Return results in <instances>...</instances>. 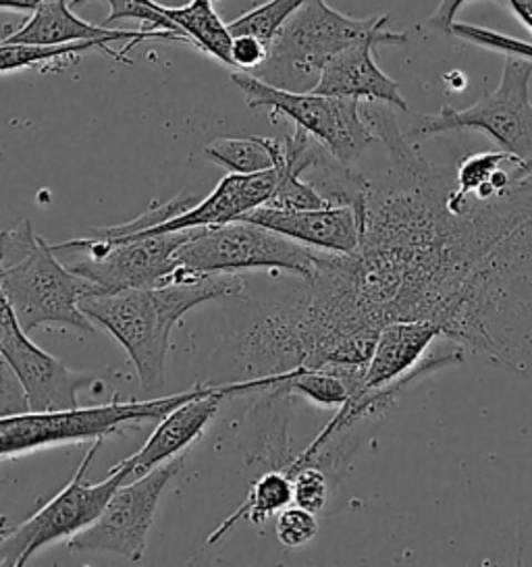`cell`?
I'll return each mask as SVG.
<instances>
[{"instance_id": "6da1fadb", "label": "cell", "mask_w": 532, "mask_h": 567, "mask_svg": "<svg viewBox=\"0 0 532 567\" xmlns=\"http://www.w3.org/2000/svg\"><path fill=\"white\" fill-rule=\"evenodd\" d=\"M244 291L246 281L237 272L187 275L149 289L92 293L83 298L82 310L127 351L142 389L152 393L165 384L173 327L200 303L239 298Z\"/></svg>"}, {"instance_id": "7a4b0ae2", "label": "cell", "mask_w": 532, "mask_h": 567, "mask_svg": "<svg viewBox=\"0 0 532 567\" xmlns=\"http://www.w3.org/2000/svg\"><path fill=\"white\" fill-rule=\"evenodd\" d=\"M0 289L25 333L42 324L94 331L82 300L102 289L66 267L28 218L0 234Z\"/></svg>"}, {"instance_id": "3957f363", "label": "cell", "mask_w": 532, "mask_h": 567, "mask_svg": "<svg viewBox=\"0 0 532 567\" xmlns=\"http://www.w3.org/2000/svg\"><path fill=\"white\" fill-rule=\"evenodd\" d=\"M387 21L389 16L349 18L325 0H304L273 38L265 65L249 75L279 90L313 92L332 56L354 42L370 38L379 47L408 44V34L391 32Z\"/></svg>"}, {"instance_id": "277c9868", "label": "cell", "mask_w": 532, "mask_h": 567, "mask_svg": "<svg viewBox=\"0 0 532 567\" xmlns=\"http://www.w3.org/2000/svg\"><path fill=\"white\" fill-rule=\"evenodd\" d=\"M208 384L200 383L190 391L171 398L146 401L113 400L102 405L57 410V412H25L19 416L0 417V460L17 457L32 451L49 450L66 443L96 441L106 436L158 422L183 401L204 393Z\"/></svg>"}, {"instance_id": "5b68a950", "label": "cell", "mask_w": 532, "mask_h": 567, "mask_svg": "<svg viewBox=\"0 0 532 567\" xmlns=\"http://www.w3.org/2000/svg\"><path fill=\"white\" fill-rule=\"evenodd\" d=\"M320 256L323 250L308 248L296 239L239 218L223 225L190 229V237L177 250L180 272L175 279L254 268L283 270L291 277H310L320 262Z\"/></svg>"}, {"instance_id": "8992f818", "label": "cell", "mask_w": 532, "mask_h": 567, "mask_svg": "<svg viewBox=\"0 0 532 567\" xmlns=\"http://www.w3.org/2000/svg\"><path fill=\"white\" fill-rule=\"evenodd\" d=\"M190 237L187 231L154 235L104 237L92 234L52 246L54 254L66 256V267L83 279L99 285L102 291L115 293L123 289H149L171 284L177 272V250Z\"/></svg>"}, {"instance_id": "52a82bcc", "label": "cell", "mask_w": 532, "mask_h": 567, "mask_svg": "<svg viewBox=\"0 0 532 567\" xmlns=\"http://www.w3.org/2000/svg\"><path fill=\"white\" fill-rule=\"evenodd\" d=\"M532 61L505 54L501 82L493 92H484L468 109L446 104L437 115H416L408 140H424L456 130H477L498 142L520 163L532 156Z\"/></svg>"}, {"instance_id": "ba28073f", "label": "cell", "mask_w": 532, "mask_h": 567, "mask_svg": "<svg viewBox=\"0 0 532 567\" xmlns=\"http://www.w3.org/2000/svg\"><path fill=\"white\" fill-rule=\"evenodd\" d=\"M232 82L246 94L248 106L268 109L270 118H289L344 165L354 167V163L379 142L362 115L360 101L318 92L279 90L244 71H233Z\"/></svg>"}, {"instance_id": "9c48e42d", "label": "cell", "mask_w": 532, "mask_h": 567, "mask_svg": "<svg viewBox=\"0 0 532 567\" xmlns=\"http://www.w3.org/2000/svg\"><path fill=\"white\" fill-rule=\"evenodd\" d=\"M102 441L104 439L92 441V447L85 451L71 483L57 497L42 505V509H38L23 524L9 528V533L0 540V566H25L38 550L82 533L100 516L116 488L132 478V462L125 460L109 472V478L85 484L83 476L96 457Z\"/></svg>"}, {"instance_id": "30bf717a", "label": "cell", "mask_w": 532, "mask_h": 567, "mask_svg": "<svg viewBox=\"0 0 532 567\" xmlns=\"http://www.w3.org/2000/svg\"><path fill=\"white\" fill-rule=\"evenodd\" d=\"M185 464L177 455L161 466L152 467L133 483H123L111 495L100 516L69 538V549L82 553H113L127 561H140L146 553L150 528L158 501Z\"/></svg>"}, {"instance_id": "8fae6325", "label": "cell", "mask_w": 532, "mask_h": 567, "mask_svg": "<svg viewBox=\"0 0 532 567\" xmlns=\"http://www.w3.org/2000/svg\"><path fill=\"white\" fill-rule=\"evenodd\" d=\"M0 353L23 384L30 412H57L80 408V391L94 389L99 379L61 364L49 351L38 348L21 329L13 310L0 318Z\"/></svg>"}, {"instance_id": "7c38bea8", "label": "cell", "mask_w": 532, "mask_h": 567, "mask_svg": "<svg viewBox=\"0 0 532 567\" xmlns=\"http://www.w3.org/2000/svg\"><path fill=\"white\" fill-rule=\"evenodd\" d=\"M437 339H443L441 329L429 320H396L385 324L366 364L360 389H379L412 374L429 377L434 370L464 362L460 346L432 353Z\"/></svg>"}, {"instance_id": "4fadbf2b", "label": "cell", "mask_w": 532, "mask_h": 567, "mask_svg": "<svg viewBox=\"0 0 532 567\" xmlns=\"http://www.w3.org/2000/svg\"><path fill=\"white\" fill-rule=\"evenodd\" d=\"M121 42L125 40L127 47L123 49L125 54L149 40L158 42H177L187 44L182 35L166 32V30H115L106 25H94L78 18L71 11L69 0H44L35 11L30 21L21 25L13 34L4 35L0 42L7 44H35V47H59V44H73V42Z\"/></svg>"}, {"instance_id": "5bb4252c", "label": "cell", "mask_w": 532, "mask_h": 567, "mask_svg": "<svg viewBox=\"0 0 532 567\" xmlns=\"http://www.w3.org/2000/svg\"><path fill=\"white\" fill-rule=\"evenodd\" d=\"M282 165L249 175L229 173L218 182L208 198L196 202L180 217L171 218L154 229L135 235L175 234L239 220L270 202L282 179Z\"/></svg>"}, {"instance_id": "9a60e30c", "label": "cell", "mask_w": 532, "mask_h": 567, "mask_svg": "<svg viewBox=\"0 0 532 567\" xmlns=\"http://www.w3.org/2000/svg\"><path fill=\"white\" fill-rule=\"evenodd\" d=\"M242 218L315 250L354 254L360 244V218L354 206H325L310 210L260 206Z\"/></svg>"}, {"instance_id": "2e32d148", "label": "cell", "mask_w": 532, "mask_h": 567, "mask_svg": "<svg viewBox=\"0 0 532 567\" xmlns=\"http://www.w3.org/2000/svg\"><path fill=\"white\" fill-rule=\"evenodd\" d=\"M232 398L227 384H208L204 393L192 400L183 401L171 410L163 420L156 422L154 433L150 434L144 447L127 457L132 462V478L161 466L168 460L182 455L183 451L198 441L204 429L213 422L221 401Z\"/></svg>"}, {"instance_id": "e0dca14e", "label": "cell", "mask_w": 532, "mask_h": 567, "mask_svg": "<svg viewBox=\"0 0 532 567\" xmlns=\"http://www.w3.org/2000/svg\"><path fill=\"white\" fill-rule=\"evenodd\" d=\"M377 47L379 44L375 40L366 38L332 56L313 92L360 102H382L408 113L410 106L401 96L398 82L391 80L375 61L372 51Z\"/></svg>"}, {"instance_id": "ac0fdd59", "label": "cell", "mask_w": 532, "mask_h": 567, "mask_svg": "<svg viewBox=\"0 0 532 567\" xmlns=\"http://www.w3.org/2000/svg\"><path fill=\"white\" fill-rule=\"evenodd\" d=\"M100 52L111 56L116 63L132 65L133 61L123 52L111 49L106 42H73V44H59V47H35V44H7L0 42V73H16L21 69H33L40 73L47 71H63L69 65H75L83 54Z\"/></svg>"}, {"instance_id": "d6986e66", "label": "cell", "mask_w": 532, "mask_h": 567, "mask_svg": "<svg viewBox=\"0 0 532 567\" xmlns=\"http://www.w3.org/2000/svg\"><path fill=\"white\" fill-rule=\"evenodd\" d=\"M213 2L215 0H190L183 7L161 4V11L182 30L192 47L232 68L233 35L227 23L218 18Z\"/></svg>"}, {"instance_id": "ffe728a7", "label": "cell", "mask_w": 532, "mask_h": 567, "mask_svg": "<svg viewBox=\"0 0 532 567\" xmlns=\"http://www.w3.org/2000/svg\"><path fill=\"white\" fill-rule=\"evenodd\" d=\"M291 503H294L291 476L285 470H266L249 486L248 499L244 501V505H239L232 516L208 536L206 545H216L218 540H223L244 519H248L252 524H265L268 517L279 514Z\"/></svg>"}, {"instance_id": "44dd1931", "label": "cell", "mask_w": 532, "mask_h": 567, "mask_svg": "<svg viewBox=\"0 0 532 567\" xmlns=\"http://www.w3.org/2000/svg\"><path fill=\"white\" fill-rule=\"evenodd\" d=\"M204 156L229 173H260L279 167L285 161V144L277 137H218L204 148Z\"/></svg>"}, {"instance_id": "7402d4cb", "label": "cell", "mask_w": 532, "mask_h": 567, "mask_svg": "<svg viewBox=\"0 0 532 567\" xmlns=\"http://www.w3.org/2000/svg\"><path fill=\"white\" fill-rule=\"evenodd\" d=\"M304 0H266L263 4L249 9L242 18L233 19L227 23L232 35H254L260 38L266 44L279 34L285 21L291 18Z\"/></svg>"}, {"instance_id": "603a6c76", "label": "cell", "mask_w": 532, "mask_h": 567, "mask_svg": "<svg viewBox=\"0 0 532 567\" xmlns=\"http://www.w3.org/2000/svg\"><path fill=\"white\" fill-rule=\"evenodd\" d=\"M505 163H520L510 152L491 151L477 152L462 158L456 167V196L466 198L481 189L482 185L489 184L491 177L498 173Z\"/></svg>"}, {"instance_id": "cb8c5ba5", "label": "cell", "mask_w": 532, "mask_h": 567, "mask_svg": "<svg viewBox=\"0 0 532 567\" xmlns=\"http://www.w3.org/2000/svg\"><path fill=\"white\" fill-rule=\"evenodd\" d=\"M194 204H196V196L180 194V196L163 202V204L154 202L144 215L133 218L130 223H123V225H116V227H104V229H92V234L104 235V237L144 234V231L154 229V227L163 225V223L171 220V218L180 217L187 208H192Z\"/></svg>"}, {"instance_id": "d4e9b609", "label": "cell", "mask_w": 532, "mask_h": 567, "mask_svg": "<svg viewBox=\"0 0 532 567\" xmlns=\"http://www.w3.org/2000/svg\"><path fill=\"white\" fill-rule=\"evenodd\" d=\"M294 484V503L313 512L323 514L331 497V478L318 466H301L289 474Z\"/></svg>"}, {"instance_id": "484cf974", "label": "cell", "mask_w": 532, "mask_h": 567, "mask_svg": "<svg viewBox=\"0 0 532 567\" xmlns=\"http://www.w3.org/2000/svg\"><path fill=\"white\" fill-rule=\"evenodd\" d=\"M275 534L285 549H299V547L308 545L318 534L316 514L299 507V505H294V507L287 505L279 512L277 524H275Z\"/></svg>"}, {"instance_id": "4316f807", "label": "cell", "mask_w": 532, "mask_h": 567, "mask_svg": "<svg viewBox=\"0 0 532 567\" xmlns=\"http://www.w3.org/2000/svg\"><path fill=\"white\" fill-rule=\"evenodd\" d=\"M451 35L466 40L470 44L482 47V49H491V51H499L503 54H512V56L532 61V44L515 40L512 35L499 34L493 30L479 28V25H466V23H456L451 28Z\"/></svg>"}, {"instance_id": "83f0119b", "label": "cell", "mask_w": 532, "mask_h": 567, "mask_svg": "<svg viewBox=\"0 0 532 567\" xmlns=\"http://www.w3.org/2000/svg\"><path fill=\"white\" fill-rule=\"evenodd\" d=\"M25 412H30L28 393L9 360L0 353V417L19 416Z\"/></svg>"}, {"instance_id": "f1b7e54d", "label": "cell", "mask_w": 532, "mask_h": 567, "mask_svg": "<svg viewBox=\"0 0 532 567\" xmlns=\"http://www.w3.org/2000/svg\"><path fill=\"white\" fill-rule=\"evenodd\" d=\"M270 44L254 35H233L232 68L244 73H254L265 65Z\"/></svg>"}, {"instance_id": "f546056e", "label": "cell", "mask_w": 532, "mask_h": 567, "mask_svg": "<svg viewBox=\"0 0 532 567\" xmlns=\"http://www.w3.org/2000/svg\"><path fill=\"white\" fill-rule=\"evenodd\" d=\"M466 2L470 0H441L439 9L434 11V16L429 19V25L443 32V34H451V28L456 25V16L458 11L464 7ZM495 2H505V0H495Z\"/></svg>"}, {"instance_id": "4dcf8cb0", "label": "cell", "mask_w": 532, "mask_h": 567, "mask_svg": "<svg viewBox=\"0 0 532 567\" xmlns=\"http://www.w3.org/2000/svg\"><path fill=\"white\" fill-rule=\"evenodd\" d=\"M515 18L522 21V25L532 34V0H505Z\"/></svg>"}, {"instance_id": "1f68e13d", "label": "cell", "mask_w": 532, "mask_h": 567, "mask_svg": "<svg viewBox=\"0 0 532 567\" xmlns=\"http://www.w3.org/2000/svg\"><path fill=\"white\" fill-rule=\"evenodd\" d=\"M44 0H0V11H19L33 13Z\"/></svg>"}, {"instance_id": "d6a6232c", "label": "cell", "mask_w": 532, "mask_h": 567, "mask_svg": "<svg viewBox=\"0 0 532 567\" xmlns=\"http://www.w3.org/2000/svg\"><path fill=\"white\" fill-rule=\"evenodd\" d=\"M0 486H2V481H0ZM11 526H13V524H11L7 517H0V540L4 538V534L9 533Z\"/></svg>"}, {"instance_id": "836d02e7", "label": "cell", "mask_w": 532, "mask_h": 567, "mask_svg": "<svg viewBox=\"0 0 532 567\" xmlns=\"http://www.w3.org/2000/svg\"><path fill=\"white\" fill-rule=\"evenodd\" d=\"M522 165H526V167H532V156L531 161H526V163H522Z\"/></svg>"}]
</instances>
